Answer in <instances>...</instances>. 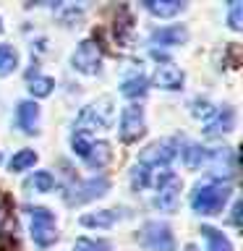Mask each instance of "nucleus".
Instances as JSON below:
<instances>
[{
	"mask_svg": "<svg viewBox=\"0 0 243 251\" xmlns=\"http://www.w3.org/2000/svg\"><path fill=\"white\" fill-rule=\"evenodd\" d=\"M230 199V186L227 183H204L196 186L191 196V207L196 215H217Z\"/></svg>",
	"mask_w": 243,
	"mask_h": 251,
	"instance_id": "1",
	"label": "nucleus"
},
{
	"mask_svg": "<svg viewBox=\"0 0 243 251\" xmlns=\"http://www.w3.org/2000/svg\"><path fill=\"white\" fill-rule=\"evenodd\" d=\"M115 118V110H113V100L110 97H102L97 102H92V105H86L81 110V115H78V131L86 133V131H105L110 128V123H113Z\"/></svg>",
	"mask_w": 243,
	"mask_h": 251,
	"instance_id": "2",
	"label": "nucleus"
},
{
	"mask_svg": "<svg viewBox=\"0 0 243 251\" xmlns=\"http://www.w3.org/2000/svg\"><path fill=\"white\" fill-rule=\"evenodd\" d=\"M31 217V238L37 246H52L58 241V227H55V215L47 207H26Z\"/></svg>",
	"mask_w": 243,
	"mask_h": 251,
	"instance_id": "3",
	"label": "nucleus"
},
{
	"mask_svg": "<svg viewBox=\"0 0 243 251\" xmlns=\"http://www.w3.org/2000/svg\"><path fill=\"white\" fill-rule=\"evenodd\" d=\"M136 238L146 251H175L172 230H170V225H165V223H146L136 233Z\"/></svg>",
	"mask_w": 243,
	"mask_h": 251,
	"instance_id": "4",
	"label": "nucleus"
},
{
	"mask_svg": "<svg viewBox=\"0 0 243 251\" xmlns=\"http://www.w3.org/2000/svg\"><path fill=\"white\" fill-rule=\"evenodd\" d=\"M178 201H180V178L165 168L160 173V178H157V199H154V204L162 212H175Z\"/></svg>",
	"mask_w": 243,
	"mask_h": 251,
	"instance_id": "5",
	"label": "nucleus"
},
{
	"mask_svg": "<svg viewBox=\"0 0 243 251\" xmlns=\"http://www.w3.org/2000/svg\"><path fill=\"white\" fill-rule=\"evenodd\" d=\"M107 188H110V180H107L105 176L89 178V180H84V183L71 186L66 201L71 204V207H78V204H86V201H92V199H99V196H105Z\"/></svg>",
	"mask_w": 243,
	"mask_h": 251,
	"instance_id": "6",
	"label": "nucleus"
},
{
	"mask_svg": "<svg viewBox=\"0 0 243 251\" xmlns=\"http://www.w3.org/2000/svg\"><path fill=\"white\" fill-rule=\"evenodd\" d=\"M71 63H73V68L81 71V74H97L99 66H102V50H99V45L94 42V39H84V42L76 47Z\"/></svg>",
	"mask_w": 243,
	"mask_h": 251,
	"instance_id": "7",
	"label": "nucleus"
},
{
	"mask_svg": "<svg viewBox=\"0 0 243 251\" xmlns=\"http://www.w3.org/2000/svg\"><path fill=\"white\" fill-rule=\"evenodd\" d=\"M178 154V139H170V141H157V144L146 147L144 154H141V165L146 168H168V165L175 160Z\"/></svg>",
	"mask_w": 243,
	"mask_h": 251,
	"instance_id": "8",
	"label": "nucleus"
},
{
	"mask_svg": "<svg viewBox=\"0 0 243 251\" xmlns=\"http://www.w3.org/2000/svg\"><path fill=\"white\" fill-rule=\"evenodd\" d=\"M144 110H141L139 105H131L123 110L121 115V141H125V144H131V141H136L144 136Z\"/></svg>",
	"mask_w": 243,
	"mask_h": 251,
	"instance_id": "9",
	"label": "nucleus"
},
{
	"mask_svg": "<svg viewBox=\"0 0 243 251\" xmlns=\"http://www.w3.org/2000/svg\"><path fill=\"white\" fill-rule=\"evenodd\" d=\"M209 165L212 176L215 178H230L235 176V152L230 147H219V149H212V152H207V160H204Z\"/></svg>",
	"mask_w": 243,
	"mask_h": 251,
	"instance_id": "10",
	"label": "nucleus"
},
{
	"mask_svg": "<svg viewBox=\"0 0 243 251\" xmlns=\"http://www.w3.org/2000/svg\"><path fill=\"white\" fill-rule=\"evenodd\" d=\"M233 126H235V110L230 105H225V107L215 110L212 121L204 126V133H207V136H219V133L233 131Z\"/></svg>",
	"mask_w": 243,
	"mask_h": 251,
	"instance_id": "11",
	"label": "nucleus"
},
{
	"mask_svg": "<svg viewBox=\"0 0 243 251\" xmlns=\"http://www.w3.org/2000/svg\"><path fill=\"white\" fill-rule=\"evenodd\" d=\"M154 84L160 86V89H168V92H175L183 86V71L175 68L172 63H165L154 71Z\"/></svg>",
	"mask_w": 243,
	"mask_h": 251,
	"instance_id": "12",
	"label": "nucleus"
},
{
	"mask_svg": "<svg viewBox=\"0 0 243 251\" xmlns=\"http://www.w3.org/2000/svg\"><path fill=\"white\" fill-rule=\"evenodd\" d=\"M141 5L152 16H160V19H172L186 8V3H180V0H144Z\"/></svg>",
	"mask_w": 243,
	"mask_h": 251,
	"instance_id": "13",
	"label": "nucleus"
},
{
	"mask_svg": "<svg viewBox=\"0 0 243 251\" xmlns=\"http://www.w3.org/2000/svg\"><path fill=\"white\" fill-rule=\"evenodd\" d=\"M16 118H19V126L24 128V133H37V126H39V107L34 105V102H21L19 105V113H16Z\"/></svg>",
	"mask_w": 243,
	"mask_h": 251,
	"instance_id": "14",
	"label": "nucleus"
},
{
	"mask_svg": "<svg viewBox=\"0 0 243 251\" xmlns=\"http://www.w3.org/2000/svg\"><path fill=\"white\" fill-rule=\"evenodd\" d=\"M110 160H113V152H110L107 141H92L89 152H86V157H84V162L89 165V168H94V170L105 168Z\"/></svg>",
	"mask_w": 243,
	"mask_h": 251,
	"instance_id": "15",
	"label": "nucleus"
},
{
	"mask_svg": "<svg viewBox=\"0 0 243 251\" xmlns=\"http://www.w3.org/2000/svg\"><path fill=\"white\" fill-rule=\"evenodd\" d=\"M149 39H152V45H180L188 39V31L183 26H162V29L152 31Z\"/></svg>",
	"mask_w": 243,
	"mask_h": 251,
	"instance_id": "16",
	"label": "nucleus"
},
{
	"mask_svg": "<svg viewBox=\"0 0 243 251\" xmlns=\"http://www.w3.org/2000/svg\"><path fill=\"white\" fill-rule=\"evenodd\" d=\"M118 220V212L115 209H102V212H89V215H81V223L84 227H113Z\"/></svg>",
	"mask_w": 243,
	"mask_h": 251,
	"instance_id": "17",
	"label": "nucleus"
},
{
	"mask_svg": "<svg viewBox=\"0 0 243 251\" xmlns=\"http://www.w3.org/2000/svg\"><path fill=\"white\" fill-rule=\"evenodd\" d=\"M201 235L207 238V251H233L230 241H227V235H222L217 227L204 225V227H201Z\"/></svg>",
	"mask_w": 243,
	"mask_h": 251,
	"instance_id": "18",
	"label": "nucleus"
},
{
	"mask_svg": "<svg viewBox=\"0 0 243 251\" xmlns=\"http://www.w3.org/2000/svg\"><path fill=\"white\" fill-rule=\"evenodd\" d=\"M146 86H149V81L144 76H133V78H125V81L121 84V94L128 97V100H139V97L146 94Z\"/></svg>",
	"mask_w": 243,
	"mask_h": 251,
	"instance_id": "19",
	"label": "nucleus"
},
{
	"mask_svg": "<svg viewBox=\"0 0 243 251\" xmlns=\"http://www.w3.org/2000/svg\"><path fill=\"white\" fill-rule=\"evenodd\" d=\"M115 37H118V42H121V45H128V39H131V16H128V8H125V5L118 8Z\"/></svg>",
	"mask_w": 243,
	"mask_h": 251,
	"instance_id": "20",
	"label": "nucleus"
},
{
	"mask_svg": "<svg viewBox=\"0 0 243 251\" xmlns=\"http://www.w3.org/2000/svg\"><path fill=\"white\" fill-rule=\"evenodd\" d=\"M26 188H29V191H39V194L52 191V188H55V178H52V173H47V170L34 173V176H31V178L26 180Z\"/></svg>",
	"mask_w": 243,
	"mask_h": 251,
	"instance_id": "21",
	"label": "nucleus"
},
{
	"mask_svg": "<svg viewBox=\"0 0 243 251\" xmlns=\"http://www.w3.org/2000/svg\"><path fill=\"white\" fill-rule=\"evenodd\" d=\"M55 89V81L50 76H37V74H29V92L34 97H47Z\"/></svg>",
	"mask_w": 243,
	"mask_h": 251,
	"instance_id": "22",
	"label": "nucleus"
},
{
	"mask_svg": "<svg viewBox=\"0 0 243 251\" xmlns=\"http://www.w3.org/2000/svg\"><path fill=\"white\" fill-rule=\"evenodd\" d=\"M37 162V152L34 149H21V152H16L13 157H11V173H21V170H26V168H31V165Z\"/></svg>",
	"mask_w": 243,
	"mask_h": 251,
	"instance_id": "23",
	"label": "nucleus"
},
{
	"mask_svg": "<svg viewBox=\"0 0 243 251\" xmlns=\"http://www.w3.org/2000/svg\"><path fill=\"white\" fill-rule=\"evenodd\" d=\"M19 66V55L11 45H0V76L13 74V68Z\"/></svg>",
	"mask_w": 243,
	"mask_h": 251,
	"instance_id": "24",
	"label": "nucleus"
},
{
	"mask_svg": "<svg viewBox=\"0 0 243 251\" xmlns=\"http://www.w3.org/2000/svg\"><path fill=\"white\" fill-rule=\"evenodd\" d=\"M204 160H207V149H204V147H199V144H188L186 147V152H183L186 168L196 170V168H201V165H204Z\"/></svg>",
	"mask_w": 243,
	"mask_h": 251,
	"instance_id": "25",
	"label": "nucleus"
},
{
	"mask_svg": "<svg viewBox=\"0 0 243 251\" xmlns=\"http://www.w3.org/2000/svg\"><path fill=\"white\" fill-rule=\"evenodd\" d=\"M149 178H152V173H149L146 165L136 162V165L131 168V186L136 188V191H139V188H146V186H149Z\"/></svg>",
	"mask_w": 243,
	"mask_h": 251,
	"instance_id": "26",
	"label": "nucleus"
},
{
	"mask_svg": "<svg viewBox=\"0 0 243 251\" xmlns=\"http://www.w3.org/2000/svg\"><path fill=\"white\" fill-rule=\"evenodd\" d=\"M227 24H230L233 31H241L243 29V3H241V0H233V3H230V16H227Z\"/></svg>",
	"mask_w": 243,
	"mask_h": 251,
	"instance_id": "27",
	"label": "nucleus"
},
{
	"mask_svg": "<svg viewBox=\"0 0 243 251\" xmlns=\"http://www.w3.org/2000/svg\"><path fill=\"white\" fill-rule=\"evenodd\" d=\"M73 251H110L107 241H94V238H78Z\"/></svg>",
	"mask_w": 243,
	"mask_h": 251,
	"instance_id": "28",
	"label": "nucleus"
},
{
	"mask_svg": "<svg viewBox=\"0 0 243 251\" xmlns=\"http://www.w3.org/2000/svg\"><path fill=\"white\" fill-rule=\"evenodd\" d=\"M71 147H73V152H76V154L84 160V157H86V152H89V147H92V141L86 139V133L76 131L73 136H71Z\"/></svg>",
	"mask_w": 243,
	"mask_h": 251,
	"instance_id": "29",
	"label": "nucleus"
},
{
	"mask_svg": "<svg viewBox=\"0 0 243 251\" xmlns=\"http://www.w3.org/2000/svg\"><path fill=\"white\" fill-rule=\"evenodd\" d=\"M212 115H215V110H212L209 102H194V118H204V121H209Z\"/></svg>",
	"mask_w": 243,
	"mask_h": 251,
	"instance_id": "30",
	"label": "nucleus"
},
{
	"mask_svg": "<svg viewBox=\"0 0 243 251\" xmlns=\"http://www.w3.org/2000/svg\"><path fill=\"white\" fill-rule=\"evenodd\" d=\"M16 249H19V243H16L13 235L0 233V251H16Z\"/></svg>",
	"mask_w": 243,
	"mask_h": 251,
	"instance_id": "31",
	"label": "nucleus"
},
{
	"mask_svg": "<svg viewBox=\"0 0 243 251\" xmlns=\"http://www.w3.org/2000/svg\"><path fill=\"white\" fill-rule=\"evenodd\" d=\"M241 212H243V201H235L233 204V225L241 227Z\"/></svg>",
	"mask_w": 243,
	"mask_h": 251,
	"instance_id": "32",
	"label": "nucleus"
},
{
	"mask_svg": "<svg viewBox=\"0 0 243 251\" xmlns=\"http://www.w3.org/2000/svg\"><path fill=\"white\" fill-rule=\"evenodd\" d=\"M188 251H196V249H194V246H188Z\"/></svg>",
	"mask_w": 243,
	"mask_h": 251,
	"instance_id": "33",
	"label": "nucleus"
},
{
	"mask_svg": "<svg viewBox=\"0 0 243 251\" xmlns=\"http://www.w3.org/2000/svg\"><path fill=\"white\" fill-rule=\"evenodd\" d=\"M0 162H3V152H0Z\"/></svg>",
	"mask_w": 243,
	"mask_h": 251,
	"instance_id": "34",
	"label": "nucleus"
},
{
	"mask_svg": "<svg viewBox=\"0 0 243 251\" xmlns=\"http://www.w3.org/2000/svg\"><path fill=\"white\" fill-rule=\"evenodd\" d=\"M0 31H3V26H0Z\"/></svg>",
	"mask_w": 243,
	"mask_h": 251,
	"instance_id": "35",
	"label": "nucleus"
}]
</instances>
